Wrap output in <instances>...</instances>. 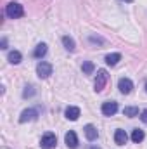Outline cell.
Returning <instances> with one entry per match:
<instances>
[{"label":"cell","mask_w":147,"mask_h":149,"mask_svg":"<svg viewBox=\"0 0 147 149\" xmlns=\"http://www.w3.org/2000/svg\"><path fill=\"white\" fill-rule=\"evenodd\" d=\"M78 116H80V109H78L76 106H69V108H66V118H68V120L74 121V120H78Z\"/></svg>","instance_id":"11"},{"label":"cell","mask_w":147,"mask_h":149,"mask_svg":"<svg viewBox=\"0 0 147 149\" xmlns=\"http://www.w3.org/2000/svg\"><path fill=\"white\" fill-rule=\"evenodd\" d=\"M123 114H125V116H128V118L139 116V108H135V106H128V108H125V109H123Z\"/></svg>","instance_id":"16"},{"label":"cell","mask_w":147,"mask_h":149,"mask_svg":"<svg viewBox=\"0 0 147 149\" xmlns=\"http://www.w3.org/2000/svg\"><path fill=\"white\" fill-rule=\"evenodd\" d=\"M37 116H38L37 109H24V111L21 113V116H19V121H21V123H26V121L35 120Z\"/></svg>","instance_id":"7"},{"label":"cell","mask_w":147,"mask_h":149,"mask_svg":"<svg viewBox=\"0 0 147 149\" xmlns=\"http://www.w3.org/2000/svg\"><path fill=\"white\" fill-rule=\"evenodd\" d=\"M55 144H57V137L52 132H47L42 137V148L43 149H52V148H55Z\"/></svg>","instance_id":"3"},{"label":"cell","mask_w":147,"mask_h":149,"mask_svg":"<svg viewBox=\"0 0 147 149\" xmlns=\"http://www.w3.org/2000/svg\"><path fill=\"white\" fill-rule=\"evenodd\" d=\"M83 132H85V137L88 139V141H95L97 139V128L94 127V125H85V128H83Z\"/></svg>","instance_id":"9"},{"label":"cell","mask_w":147,"mask_h":149,"mask_svg":"<svg viewBox=\"0 0 147 149\" xmlns=\"http://www.w3.org/2000/svg\"><path fill=\"white\" fill-rule=\"evenodd\" d=\"M116 111H118V102L107 101V102L102 104V114H104V116H112Z\"/></svg>","instance_id":"6"},{"label":"cell","mask_w":147,"mask_h":149,"mask_svg":"<svg viewBox=\"0 0 147 149\" xmlns=\"http://www.w3.org/2000/svg\"><path fill=\"white\" fill-rule=\"evenodd\" d=\"M107 71L106 70H99L97 71V78H95V90L97 92H101L104 87H106V83H107Z\"/></svg>","instance_id":"2"},{"label":"cell","mask_w":147,"mask_h":149,"mask_svg":"<svg viewBox=\"0 0 147 149\" xmlns=\"http://www.w3.org/2000/svg\"><path fill=\"white\" fill-rule=\"evenodd\" d=\"M62 43H64V47L68 49V50H74V40L71 37H62Z\"/></svg>","instance_id":"18"},{"label":"cell","mask_w":147,"mask_h":149,"mask_svg":"<svg viewBox=\"0 0 147 149\" xmlns=\"http://www.w3.org/2000/svg\"><path fill=\"white\" fill-rule=\"evenodd\" d=\"M35 94V90H33V87H26V90L23 92V97H31Z\"/></svg>","instance_id":"19"},{"label":"cell","mask_w":147,"mask_h":149,"mask_svg":"<svg viewBox=\"0 0 147 149\" xmlns=\"http://www.w3.org/2000/svg\"><path fill=\"white\" fill-rule=\"evenodd\" d=\"M37 73H38L40 78H49V76L52 74V64H49V63H45V61L38 63L37 64Z\"/></svg>","instance_id":"4"},{"label":"cell","mask_w":147,"mask_h":149,"mask_svg":"<svg viewBox=\"0 0 147 149\" xmlns=\"http://www.w3.org/2000/svg\"><path fill=\"white\" fill-rule=\"evenodd\" d=\"M45 54H47V45H45V43H40V45H37V49H35L33 56H35V57H38V59H42Z\"/></svg>","instance_id":"14"},{"label":"cell","mask_w":147,"mask_h":149,"mask_svg":"<svg viewBox=\"0 0 147 149\" xmlns=\"http://www.w3.org/2000/svg\"><path fill=\"white\" fill-rule=\"evenodd\" d=\"M123 2H133V0H123Z\"/></svg>","instance_id":"23"},{"label":"cell","mask_w":147,"mask_h":149,"mask_svg":"<svg viewBox=\"0 0 147 149\" xmlns=\"http://www.w3.org/2000/svg\"><path fill=\"white\" fill-rule=\"evenodd\" d=\"M119 59H121V54H118V52H116V54H107V56H106V63H107L109 66L118 64Z\"/></svg>","instance_id":"15"},{"label":"cell","mask_w":147,"mask_h":149,"mask_svg":"<svg viewBox=\"0 0 147 149\" xmlns=\"http://www.w3.org/2000/svg\"><path fill=\"white\" fill-rule=\"evenodd\" d=\"M126 141H128V135H126L125 130H116V132H114V142H116L118 146H125Z\"/></svg>","instance_id":"8"},{"label":"cell","mask_w":147,"mask_h":149,"mask_svg":"<svg viewBox=\"0 0 147 149\" xmlns=\"http://www.w3.org/2000/svg\"><path fill=\"white\" fill-rule=\"evenodd\" d=\"M146 92H147V85H146Z\"/></svg>","instance_id":"24"},{"label":"cell","mask_w":147,"mask_h":149,"mask_svg":"<svg viewBox=\"0 0 147 149\" xmlns=\"http://www.w3.org/2000/svg\"><path fill=\"white\" fill-rule=\"evenodd\" d=\"M88 149H99V148H97V146H90Z\"/></svg>","instance_id":"22"},{"label":"cell","mask_w":147,"mask_h":149,"mask_svg":"<svg viewBox=\"0 0 147 149\" xmlns=\"http://www.w3.org/2000/svg\"><path fill=\"white\" fill-rule=\"evenodd\" d=\"M7 59H9L10 64H19L21 63V52L19 50H12V52H9Z\"/></svg>","instance_id":"12"},{"label":"cell","mask_w":147,"mask_h":149,"mask_svg":"<svg viewBox=\"0 0 147 149\" xmlns=\"http://www.w3.org/2000/svg\"><path fill=\"white\" fill-rule=\"evenodd\" d=\"M64 141H66L68 148H71V149H74L76 146H78V137H76V134H74V132H71V130H69V132L66 134Z\"/></svg>","instance_id":"10"},{"label":"cell","mask_w":147,"mask_h":149,"mask_svg":"<svg viewBox=\"0 0 147 149\" xmlns=\"http://www.w3.org/2000/svg\"><path fill=\"white\" fill-rule=\"evenodd\" d=\"M140 120H142L144 123H147V109H144V111L140 113Z\"/></svg>","instance_id":"20"},{"label":"cell","mask_w":147,"mask_h":149,"mask_svg":"<svg viewBox=\"0 0 147 149\" xmlns=\"http://www.w3.org/2000/svg\"><path fill=\"white\" fill-rule=\"evenodd\" d=\"M144 137H146V134H144L142 130H139V128H135V130L132 132V141H133V142H137V144H139V142H142V141H144Z\"/></svg>","instance_id":"13"},{"label":"cell","mask_w":147,"mask_h":149,"mask_svg":"<svg viewBox=\"0 0 147 149\" xmlns=\"http://www.w3.org/2000/svg\"><path fill=\"white\" fill-rule=\"evenodd\" d=\"M5 14L10 17V19H17L24 14V9L21 3H16V2H10L7 7H5Z\"/></svg>","instance_id":"1"},{"label":"cell","mask_w":147,"mask_h":149,"mask_svg":"<svg viewBox=\"0 0 147 149\" xmlns=\"http://www.w3.org/2000/svg\"><path fill=\"white\" fill-rule=\"evenodd\" d=\"M81 70H83V74H92V73H94V70H95V66H94V63L85 61V63H83V66H81Z\"/></svg>","instance_id":"17"},{"label":"cell","mask_w":147,"mask_h":149,"mask_svg":"<svg viewBox=\"0 0 147 149\" xmlns=\"http://www.w3.org/2000/svg\"><path fill=\"white\" fill-rule=\"evenodd\" d=\"M118 88H119L121 94H130L132 88H133V83H132L130 78H119V81H118Z\"/></svg>","instance_id":"5"},{"label":"cell","mask_w":147,"mask_h":149,"mask_svg":"<svg viewBox=\"0 0 147 149\" xmlns=\"http://www.w3.org/2000/svg\"><path fill=\"white\" fill-rule=\"evenodd\" d=\"M0 49H7V40H5V38L2 40V47H0Z\"/></svg>","instance_id":"21"}]
</instances>
